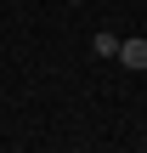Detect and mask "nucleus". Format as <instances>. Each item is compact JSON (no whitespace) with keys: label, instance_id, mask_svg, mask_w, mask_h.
Listing matches in <instances>:
<instances>
[{"label":"nucleus","instance_id":"1","mask_svg":"<svg viewBox=\"0 0 147 153\" xmlns=\"http://www.w3.org/2000/svg\"><path fill=\"white\" fill-rule=\"evenodd\" d=\"M119 62H125L130 74H142V68H147V40H142V34H130V40H119Z\"/></svg>","mask_w":147,"mask_h":153},{"label":"nucleus","instance_id":"2","mask_svg":"<svg viewBox=\"0 0 147 153\" xmlns=\"http://www.w3.org/2000/svg\"><path fill=\"white\" fill-rule=\"evenodd\" d=\"M91 51H96V57H119V34H108V28L91 34Z\"/></svg>","mask_w":147,"mask_h":153},{"label":"nucleus","instance_id":"3","mask_svg":"<svg viewBox=\"0 0 147 153\" xmlns=\"http://www.w3.org/2000/svg\"><path fill=\"white\" fill-rule=\"evenodd\" d=\"M74 6H85V0H74Z\"/></svg>","mask_w":147,"mask_h":153}]
</instances>
